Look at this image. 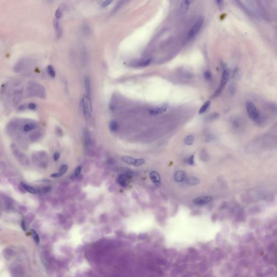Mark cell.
<instances>
[{"label": "cell", "instance_id": "obj_1", "mask_svg": "<svg viewBox=\"0 0 277 277\" xmlns=\"http://www.w3.org/2000/svg\"><path fill=\"white\" fill-rule=\"evenodd\" d=\"M27 94L31 97H37L44 99L46 97V91L44 87L35 82H29L27 87Z\"/></svg>", "mask_w": 277, "mask_h": 277}, {"label": "cell", "instance_id": "obj_2", "mask_svg": "<svg viewBox=\"0 0 277 277\" xmlns=\"http://www.w3.org/2000/svg\"><path fill=\"white\" fill-rule=\"evenodd\" d=\"M203 22L204 20L203 17L198 18L196 22L193 24L192 27L190 28V29L189 30L186 36V40L187 41H190L193 39L194 37H196L203 27Z\"/></svg>", "mask_w": 277, "mask_h": 277}, {"label": "cell", "instance_id": "obj_3", "mask_svg": "<svg viewBox=\"0 0 277 277\" xmlns=\"http://www.w3.org/2000/svg\"><path fill=\"white\" fill-rule=\"evenodd\" d=\"M246 106L250 119H252L256 122H259L260 120H261V115L259 111L255 106V104L253 103V102L248 101L246 104Z\"/></svg>", "mask_w": 277, "mask_h": 277}, {"label": "cell", "instance_id": "obj_4", "mask_svg": "<svg viewBox=\"0 0 277 277\" xmlns=\"http://www.w3.org/2000/svg\"><path fill=\"white\" fill-rule=\"evenodd\" d=\"M82 111L86 118L89 119L91 118L92 114V106L91 100L89 96L84 95L81 100Z\"/></svg>", "mask_w": 277, "mask_h": 277}, {"label": "cell", "instance_id": "obj_5", "mask_svg": "<svg viewBox=\"0 0 277 277\" xmlns=\"http://www.w3.org/2000/svg\"><path fill=\"white\" fill-rule=\"evenodd\" d=\"M229 80V74L227 70H224L223 72L221 80L220 81V85L218 88V90L215 92L213 97H217L223 91L226 84H227Z\"/></svg>", "mask_w": 277, "mask_h": 277}, {"label": "cell", "instance_id": "obj_6", "mask_svg": "<svg viewBox=\"0 0 277 277\" xmlns=\"http://www.w3.org/2000/svg\"><path fill=\"white\" fill-rule=\"evenodd\" d=\"M212 200V198L209 196H201L196 198L193 202L196 205L203 206Z\"/></svg>", "mask_w": 277, "mask_h": 277}, {"label": "cell", "instance_id": "obj_7", "mask_svg": "<svg viewBox=\"0 0 277 277\" xmlns=\"http://www.w3.org/2000/svg\"><path fill=\"white\" fill-rule=\"evenodd\" d=\"M194 0H182L180 10L182 14H186L188 12Z\"/></svg>", "mask_w": 277, "mask_h": 277}, {"label": "cell", "instance_id": "obj_8", "mask_svg": "<svg viewBox=\"0 0 277 277\" xmlns=\"http://www.w3.org/2000/svg\"><path fill=\"white\" fill-rule=\"evenodd\" d=\"M149 176L151 178V180L153 183L156 186H160V176L159 175L157 172L156 171H152L149 174Z\"/></svg>", "mask_w": 277, "mask_h": 277}, {"label": "cell", "instance_id": "obj_9", "mask_svg": "<svg viewBox=\"0 0 277 277\" xmlns=\"http://www.w3.org/2000/svg\"><path fill=\"white\" fill-rule=\"evenodd\" d=\"M129 175L127 174H122L119 176L117 179V183L122 186H126L128 182Z\"/></svg>", "mask_w": 277, "mask_h": 277}, {"label": "cell", "instance_id": "obj_10", "mask_svg": "<svg viewBox=\"0 0 277 277\" xmlns=\"http://www.w3.org/2000/svg\"><path fill=\"white\" fill-rule=\"evenodd\" d=\"M174 180L176 182H178V183L182 182L185 180L186 178L185 172L181 170L176 171L174 174Z\"/></svg>", "mask_w": 277, "mask_h": 277}, {"label": "cell", "instance_id": "obj_11", "mask_svg": "<svg viewBox=\"0 0 277 277\" xmlns=\"http://www.w3.org/2000/svg\"><path fill=\"white\" fill-rule=\"evenodd\" d=\"M167 108V104H164L160 107H156L151 109L149 111V114L151 115H156L157 114L162 113L163 111H165Z\"/></svg>", "mask_w": 277, "mask_h": 277}, {"label": "cell", "instance_id": "obj_12", "mask_svg": "<svg viewBox=\"0 0 277 277\" xmlns=\"http://www.w3.org/2000/svg\"><path fill=\"white\" fill-rule=\"evenodd\" d=\"M84 140L85 146L89 147L91 144V137L89 130L86 128L84 131Z\"/></svg>", "mask_w": 277, "mask_h": 277}, {"label": "cell", "instance_id": "obj_13", "mask_svg": "<svg viewBox=\"0 0 277 277\" xmlns=\"http://www.w3.org/2000/svg\"><path fill=\"white\" fill-rule=\"evenodd\" d=\"M151 61H152L151 59L141 60H139V61H136V62H135V66H136L137 67H145L147 66L149 64H150Z\"/></svg>", "mask_w": 277, "mask_h": 277}, {"label": "cell", "instance_id": "obj_14", "mask_svg": "<svg viewBox=\"0 0 277 277\" xmlns=\"http://www.w3.org/2000/svg\"><path fill=\"white\" fill-rule=\"evenodd\" d=\"M21 93H22V92H21V91H17L14 93L12 102H13V104L15 106H16L17 104H18L21 101Z\"/></svg>", "mask_w": 277, "mask_h": 277}, {"label": "cell", "instance_id": "obj_15", "mask_svg": "<svg viewBox=\"0 0 277 277\" xmlns=\"http://www.w3.org/2000/svg\"><path fill=\"white\" fill-rule=\"evenodd\" d=\"M53 25L56 31V34L57 36V38H60L61 36V29L60 26L59 22L57 19H55L53 21Z\"/></svg>", "mask_w": 277, "mask_h": 277}, {"label": "cell", "instance_id": "obj_16", "mask_svg": "<svg viewBox=\"0 0 277 277\" xmlns=\"http://www.w3.org/2000/svg\"><path fill=\"white\" fill-rule=\"evenodd\" d=\"M84 88L85 91L86 93V95L88 96H90L91 94V84H90V80L88 77H86L84 79Z\"/></svg>", "mask_w": 277, "mask_h": 277}, {"label": "cell", "instance_id": "obj_17", "mask_svg": "<svg viewBox=\"0 0 277 277\" xmlns=\"http://www.w3.org/2000/svg\"><path fill=\"white\" fill-rule=\"evenodd\" d=\"M37 127V125L34 123H28L27 124H26L24 127H23V131L26 133H28L29 132L32 131Z\"/></svg>", "mask_w": 277, "mask_h": 277}, {"label": "cell", "instance_id": "obj_18", "mask_svg": "<svg viewBox=\"0 0 277 277\" xmlns=\"http://www.w3.org/2000/svg\"><path fill=\"white\" fill-rule=\"evenodd\" d=\"M109 129L112 132H116L119 129V124L116 120L111 121L109 124Z\"/></svg>", "mask_w": 277, "mask_h": 277}, {"label": "cell", "instance_id": "obj_19", "mask_svg": "<svg viewBox=\"0 0 277 277\" xmlns=\"http://www.w3.org/2000/svg\"><path fill=\"white\" fill-rule=\"evenodd\" d=\"M121 160L124 161L125 162L127 163V164L133 165V166L134 164L135 163V159H134L133 158L129 156H122L121 158Z\"/></svg>", "mask_w": 277, "mask_h": 277}, {"label": "cell", "instance_id": "obj_20", "mask_svg": "<svg viewBox=\"0 0 277 277\" xmlns=\"http://www.w3.org/2000/svg\"><path fill=\"white\" fill-rule=\"evenodd\" d=\"M25 63V60H20L19 62H17L16 64L15 65V68H14V70H15V72H21L23 68H24Z\"/></svg>", "mask_w": 277, "mask_h": 277}, {"label": "cell", "instance_id": "obj_21", "mask_svg": "<svg viewBox=\"0 0 277 277\" xmlns=\"http://www.w3.org/2000/svg\"><path fill=\"white\" fill-rule=\"evenodd\" d=\"M22 185L23 187L29 193H32V194H36V193H37L39 192V190H37V189L33 188L32 187L27 185H26L25 183H22Z\"/></svg>", "mask_w": 277, "mask_h": 277}, {"label": "cell", "instance_id": "obj_22", "mask_svg": "<svg viewBox=\"0 0 277 277\" xmlns=\"http://www.w3.org/2000/svg\"><path fill=\"white\" fill-rule=\"evenodd\" d=\"M210 101L208 100L207 101H206L201 107L199 111V113L200 114H203L204 113H205L206 111H207L208 108H209L210 106Z\"/></svg>", "mask_w": 277, "mask_h": 277}, {"label": "cell", "instance_id": "obj_23", "mask_svg": "<svg viewBox=\"0 0 277 277\" xmlns=\"http://www.w3.org/2000/svg\"><path fill=\"white\" fill-rule=\"evenodd\" d=\"M186 183L190 185H196L200 183V180L196 177H190L187 179Z\"/></svg>", "mask_w": 277, "mask_h": 277}, {"label": "cell", "instance_id": "obj_24", "mask_svg": "<svg viewBox=\"0 0 277 277\" xmlns=\"http://www.w3.org/2000/svg\"><path fill=\"white\" fill-rule=\"evenodd\" d=\"M47 72H48V74H49L50 77L55 78V77L56 76V73H55L54 68L53 67V66L49 65L47 67Z\"/></svg>", "mask_w": 277, "mask_h": 277}, {"label": "cell", "instance_id": "obj_25", "mask_svg": "<svg viewBox=\"0 0 277 277\" xmlns=\"http://www.w3.org/2000/svg\"><path fill=\"white\" fill-rule=\"evenodd\" d=\"M194 136L193 135H190L186 136L184 139V142L187 145H191L194 142Z\"/></svg>", "mask_w": 277, "mask_h": 277}, {"label": "cell", "instance_id": "obj_26", "mask_svg": "<svg viewBox=\"0 0 277 277\" xmlns=\"http://www.w3.org/2000/svg\"><path fill=\"white\" fill-rule=\"evenodd\" d=\"M41 135V134L40 133V132H34V133H32V134L30 136V140H31L32 141H36L37 140H38L39 138H40Z\"/></svg>", "mask_w": 277, "mask_h": 277}, {"label": "cell", "instance_id": "obj_27", "mask_svg": "<svg viewBox=\"0 0 277 277\" xmlns=\"http://www.w3.org/2000/svg\"><path fill=\"white\" fill-rule=\"evenodd\" d=\"M31 232H32V238H33L35 241L36 242L37 244H39V242H40V238H39V236L37 234V233L35 231L33 230H32Z\"/></svg>", "mask_w": 277, "mask_h": 277}, {"label": "cell", "instance_id": "obj_28", "mask_svg": "<svg viewBox=\"0 0 277 277\" xmlns=\"http://www.w3.org/2000/svg\"><path fill=\"white\" fill-rule=\"evenodd\" d=\"M81 166H77V168H75V169L74 173V174L71 176V178H76L77 176H79L81 172Z\"/></svg>", "mask_w": 277, "mask_h": 277}, {"label": "cell", "instance_id": "obj_29", "mask_svg": "<svg viewBox=\"0 0 277 277\" xmlns=\"http://www.w3.org/2000/svg\"><path fill=\"white\" fill-rule=\"evenodd\" d=\"M145 162V161L143 159H135V163L134 164V166H135V167H139V166L142 165Z\"/></svg>", "mask_w": 277, "mask_h": 277}, {"label": "cell", "instance_id": "obj_30", "mask_svg": "<svg viewBox=\"0 0 277 277\" xmlns=\"http://www.w3.org/2000/svg\"><path fill=\"white\" fill-rule=\"evenodd\" d=\"M67 170H68V166L66 165H63L60 167L59 173L60 174L61 176H62V175H63L64 173L67 172Z\"/></svg>", "mask_w": 277, "mask_h": 277}, {"label": "cell", "instance_id": "obj_31", "mask_svg": "<svg viewBox=\"0 0 277 277\" xmlns=\"http://www.w3.org/2000/svg\"><path fill=\"white\" fill-rule=\"evenodd\" d=\"M219 116V114H218V113H217L210 114V115L208 117V120H215V119H217V118H218Z\"/></svg>", "mask_w": 277, "mask_h": 277}, {"label": "cell", "instance_id": "obj_32", "mask_svg": "<svg viewBox=\"0 0 277 277\" xmlns=\"http://www.w3.org/2000/svg\"><path fill=\"white\" fill-rule=\"evenodd\" d=\"M55 16V17L56 18V19H57V20L59 19L61 17V16H62V11L61 10V9L58 8L57 10H56Z\"/></svg>", "mask_w": 277, "mask_h": 277}, {"label": "cell", "instance_id": "obj_33", "mask_svg": "<svg viewBox=\"0 0 277 277\" xmlns=\"http://www.w3.org/2000/svg\"><path fill=\"white\" fill-rule=\"evenodd\" d=\"M28 108L30 110H32V111H35L36 110V108H37V105L36 104H34V103H30L28 104Z\"/></svg>", "mask_w": 277, "mask_h": 277}, {"label": "cell", "instance_id": "obj_34", "mask_svg": "<svg viewBox=\"0 0 277 277\" xmlns=\"http://www.w3.org/2000/svg\"><path fill=\"white\" fill-rule=\"evenodd\" d=\"M204 77L207 80H210L212 78V74L210 71H206L204 74Z\"/></svg>", "mask_w": 277, "mask_h": 277}, {"label": "cell", "instance_id": "obj_35", "mask_svg": "<svg viewBox=\"0 0 277 277\" xmlns=\"http://www.w3.org/2000/svg\"><path fill=\"white\" fill-rule=\"evenodd\" d=\"M113 0H106L105 1H104V2L102 3L101 5L102 7H106L113 2Z\"/></svg>", "mask_w": 277, "mask_h": 277}, {"label": "cell", "instance_id": "obj_36", "mask_svg": "<svg viewBox=\"0 0 277 277\" xmlns=\"http://www.w3.org/2000/svg\"><path fill=\"white\" fill-rule=\"evenodd\" d=\"M215 3L219 7H222L224 4V0H214Z\"/></svg>", "mask_w": 277, "mask_h": 277}, {"label": "cell", "instance_id": "obj_37", "mask_svg": "<svg viewBox=\"0 0 277 277\" xmlns=\"http://www.w3.org/2000/svg\"><path fill=\"white\" fill-rule=\"evenodd\" d=\"M187 162H188V163L190 165H193V164L194 163V156H190L189 158L188 159Z\"/></svg>", "mask_w": 277, "mask_h": 277}, {"label": "cell", "instance_id": "obj_38", "mask_svg": "<svg viewBox=\"0 0 277 277\" xmlns=\"http://www.w3.org/2000/svg\"><path fill=\"white\" fill-rule=\"evenodd\" d=\"M60 158V154L58 152H56L54 155V160L55 161H57V160Z\"/></svg>", "mask_w": 277, "mask_h": 277}, {"label": "cell", "instance_id": "obj_39", "mask_svg": "<svg viewBox=\"0 0 277 277\" xmlns=\"http://www.w3.org/2000/svg\"><path fill=\"white\" fill-rule=\"evenodd\" d=\"M61 176L60 175V174L59 173H55L52 174V175L50 176H51V177H52V178H59V177Z\"/></svg>", "mask_w": 277, "mask_h": 277}, {"label": "cell", "instance_id": "obj_40", "mask_svg": "<svg viewBox=\"0 0 277 277\" xmlns=\"http://www.w3.org/2000/svg\"><path fill=\"white\" fill-rule=\"evenodd\" d=\"M21 228H22L23 230L26 231L27 230V227H26V224H25V222L24 221H22V223H21Z\"/></svg>", "mask_w": 277, "mask_h": 277}, {"label": "cell", "instance_id": "obj_41", "mask_svg": "<svg viewBox=\"0 0 277 277\" xmlns=\"http://www.w3.org/2000/svg\"><path fill=\"white\" fill-rule=\"evenodd\" d=\"M246 1H248V2L249 3H252V0H246Z\"/></svg>", "mask_w": 277, "mask_h": 277}, {"label": "cell", "instance_id": "obj_42", "mask_svg": "<svg viewBox=\"0 0 277 277\" xmlns=\"http://www.w3.org/2000/svg\"><path fill=\"white\" fill-rule=\"evenodd\" d=\"M50 1H52V0H50Z\"/></svg>", "mask_w": 277, "mask_h": 277}]
</instances>
